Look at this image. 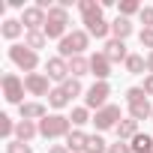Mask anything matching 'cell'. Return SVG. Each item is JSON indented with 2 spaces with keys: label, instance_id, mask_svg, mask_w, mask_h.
Segmentation results:
<instances>
[{
  "label": "cell",
  "instance_id": "6da1fadb",
  "mask_svg": "<svg viewBox=\"0 0 153 153\" xmlns=\"http://www.w3.org/2000/svg\"><path fill=\"white\" fill-rule=\"evenodd\" d=\"M78 12H81V21H84V30L96 39H105L111 33V24L105 21L102 15V3L96 0H78Z\"/></svg>",
  "mask_w": 153,
  "mask_h": 153
},
{
  "label": "cell",
  "instance_id": "7a4b0ae2",
  "mask_svg": "<svg viewBox=\"0 0 153 153\" xmlns=\"http://www.w3.org/2000/svg\"><path fill=\"white\" fill-rule=\"evenodd\" d=\"M87 45H90V33H87V30H69V33L57 42V51H60L63 60H69V57H81V54L87 51Z\"/></svg>",
  "mask_w": 153,
  "mask_h": 153
},
{
  "label": "cell",
  "instance_id": "3957f363",
  "mask_svg": "<svg viewBox=\"0 0 153 153\" xmlns=\"http://www.w3.org/2000/svg\"><path fill=\"white\" fill-rule=\"evenodd\" d=\"M126 108H129V117H132V120H138V123L153 117L150 96H147L141 87H129V90H126Z\"/></svg>",
  "mask_w": 153,
  "mask_h": 153
},
{
  "label": "cell",
  "instance_id": "277c9868",
  "mask_svg": "<svg viewBox=\"0 0 153 153\" xmlns=\"http://www.w3.org/2000/svg\"><path fill=\"white\" fill-rule=\"evenodd\" d=\"M48 39H63L66 33H69V9H63L60 3L57 6H51L48 9V21H45V30H42Z\"/></svg>",
  "mask_w": 153,
  "mask_h": 153
},
{
  "label": "cell",
  "instance_id": "5b68a950",
  "mask_svg": "<svg viewBox=\"0 0 153 153\" xmlns=\"http://www.w3.org/2000/svg\"><path fill=\"white\" fill-rule=\"evenodd\" d=\"M69 132H72V120H69L66 114H48V117L39 120V135L48 138V141H54V138H66Z\"/></svg>",
  "mask_w": 153,
  "mask_h": 153
},
{
  "label": "cell",
  "instance_id": "8992f818",
  "mask_svg": "<svg viewBox=\"0 0 153 153\" xmlns=\"http://www.w3.org/2000/svg\"><path fill=\"white\" fill-rule=\"evenodd\" d=\"M9 60H12L18 69H24L27 75L36 72V66H39V54H36L33 48L21 45V42H12V45H9Z\"/></svg>",
  "mask_w": 153,
  "mask_h": 153
},
{
  "label": "cell",
  "instance_id": "52a82bcc",
  "mask_svg": "<svg viewBox=\"0 0 153 153\" xmlns=\"http://www.w3.org/2000/svg\"><path fill=\"white\" fill-rule=\"evenodd\" d=\"M123 120V114H120V105H114V102H108L105 108H99L96 114H93V126H96V132H108V129H117V123Z\"/></svg>",
  "mask_w": 153,
  "mask_h": 153
},
{
  "label": "cell",
  "instance_id": "ba28073f",
  "mask_svg": "<svg viewBox=\"0 0 153 153\" xmlns=\"http://www.w3.org/2000/svg\"><path fill=\"white\" fill-rule=\"evenodd\" d=\"M0 84H3V99H6V102L24 105V90H27V87H24V78H18L15 72H6Z\"/></svg>",
  "mask_w": 153,
  "mask_h": 153
},
{
  "label": "cell",
  "instance_id": "9c48e42d",
  "mask_svg": "<svg viewBox=\"0 0 153 153\" xmlns=\"http://www.w3.org/2000/svg\"><path fill=\"white\" fill-rule=\"evenodd\" d=\"M108 96H111V84H108V81H96L93 87H87V93H84V105L99 111V108L108 105Z\"/></svg>",
  "mask_w": 153,
  "mask_h": 153
},
{
  "label": "cell",
  "instance_id": "30bf717a",
  "mask_svg": "<svg viewBox=\"0 0 153 153\" xmlns=\"http://www.w3.org/2000/svg\"><path fill=\"white\" fill-rule=\"evenodd\" d=\"M48 81H51V78H48L45 72H30V75H24V87H27L30 96H48V93H51Z\"/></svg>",
  "mask_w": 153,
  "mask_h": 153
},
{
  "label": "cell",
  "instance_id": "8fae6325",
  "mask_svg": "<svg viewBox=\"0 0 153 153\" xmlns=\"http://www.w3.org/2000/svg\"><path fill=\"white\" fill-rule=\"evenodd\" d=\"M45 21H48V12L39 9V6H27V9L21 12L24 30H45Z\"/></svg>",
  "mask_w": 153,
  "mask_h": 153
},
{
  "label": "cell",
  "instance_id": "7c38bea8",
  "mask_svg": "<svg viewBox=\"0 0 153 153\" xmlns=\"http://www.w3.org/2000/svg\"><path fill=\"white\" fill-rule=\"evenodd\" d=\"M45 75H48L51 81H60V84H63V81L69 78V63H66L60 54H57V57H48V60H45Z\"/></svg>",
  "mask_w": 153,
  "mask_h": 153
},
{
  "label": "cell",
  "instance_id": "4fadbf2b",
  "mask_svg": "<svg viewBox=\"0 0 153 153\" xmlns=\"http://www.w3.org/2000/svg\"><path fill=\"white\" fill-rule=\"evenodd\" d=\"M111 60L102 54V51H96V54H90V75H96V81H108V75H111Z\"/></svg>",
  "mask_w": 153,
  "mask_h": 153
},
{
  "label": "cell",
  "instance_id": "5bb4252c",
  "mask_svg": "<svg viewBox=\"0 0 153 153\" xmlns=\"http://www.w3.org/2000/svg\"><path fill=\"white\" fill-rule=\"evenodd\" d=\"M102 54H105L111 63H126V57H129L126 42H120V39H108V42H105V48H102Z\"/></svg>",
  "mask_w": 153,
  "mask_h": 153
},
{
  "label": "cell",
  "instance_id": "9a60e30c",
  "mask_svg": "<svg viewBox=\"0 0 153 153\" xmlns=\"http://www.w3.org/2000/svg\"><path fill=\"white\" fill-rule=\"evenodd\" d=\"M132 21L129 18H123V15H117L114 21H111V39H120V42H126L129 36H132Z\"/></svg>",
  "mask_w": 153,
  "mask_h": 153
},
{
  "label": "cell",
  "instance_id": "2e32d148",
  "mask_svg": "<svg viewBox=\"0 0 153 153\" xmlns=\"http://www.w3.org/2000/svg\"><path fill=\"white\" fill-rule=\"evenodd\" d=\"M18 114H21V120H42V117H48V111H45V105L42 102H24V105H18Z\"/></svg>",
  "mask_w": 153,
  "mask_h": 153
},
{
  "label": "cell",
  "instance_id": "e0dca14e",
  "mask_svg": "<svg viewBox=\"0 0 153 153\" xmlns=\"http://www.w3.org/2000/svg\"><path fill=\"white\" fill-rule=\"evenodd\" d=\"M87 132L84 129H72L69 135H66V147H69V153H84L87 150Z\"/></svg>",
  "mask_w": 153,
  "mask_h": 153
},
{
  "label": "cell",
  "instance_id": "ac0fdd59",
  "mask_svg": "<svg viewBox=\"0 0 153 153\" xmlns=\"http://www.w3.org/2000/svg\"><path fill=\"white\" fill-rule=\"evenodd\" d=\"M39 135V123H33V120H18V126H15V138L18 141H33Z\"/></svg>",
  "mask_w": 153,
  "mask_h": 153
},
{
  "label": "cell",
  "instance_id": "d6986e66",
  "mask_svg": "<svg viewBox=\"0 0 153 153\" xmlns=\"http://www.w3.org/2000/svg\"><path fill=\"white\" fill-rule=\"evenodd\" d=\"M21 33H27L24 24H21V18H6L3 24H0V36H3V39H18Z\"/></svg>",
  "mask_w": 153,
  "mask_h": 153
},
{
  "label": "cell",
  "instance_id": "ffe728a7",
  "mask_svg": "<svg viewBox=\"0 0 153 153\" xmlns=\"http://www.w3.org/2000/svg\"><path fill=\"white\" fill-rule=\"evenodd\" d=\"M69 63V78H81V75H87L90 72V57H69L66 60Z\"/></svg>",
  "mask_w": 153,
  "mask_h": 153
},
{
  "label": "cell",
  "instance_id": "44dd1931",
  "mask_svg": "<svg viewBox=\"0 0 153 153\" xmlns=\"http://www.w3.org/2000/svg\"><path fill=\"white\" fill-rule=\"evenodd\" d=\"M114 132H117V138H120V141H132V138L138 135V120L126 117V120H120V123H117V129H114Z\"/></svg>",
  "mask_w": 153,
  "mask_h": 153
},
{
  "label": "cell",
  "instance_id": "7402d4cb",
  "mask_svg": "<svg viewBox=\"0 0 153 153\" xmlns=\"http://www.w3.org/2000/svg\"><path fill=\"white\" fill-rule=\"evenodd\" d=\"M24 45H27V48H33V51L39 54V48H45V45H48V36H45L42 30H27V33H24Z\"/></svg>",
  "mask_w": 153,
  "mask_h": 153
},
{
  "label": "cell",
  "instance_id": "603a6c76",
  "mask_svg": "<svg viewBox=\"0 0 153 153\" xmlns=\"http://www.w3.org/2000/svg\"><path fill=\"white\" fill-rule=\"evenodd\" d=\"M123 66H126L129 75H144V69H147V57H144V54H129Z\"/></svg>",
  "mask_w": 153,
  "mask_h": 153
},
{
  "label": "cell",
  "instance_id": "cb8c5ba5",
  "mask_svg": "<svg viewBox=\"0 0 153 153\" xmlns=\"http://www.w3.org/2000/svg\"><path fill=\"white\" fill-rule=\"evenodd\" d=\"M69 102H72V99L63 93V87H51V93H48V105H51L54 111H63Z\"/></svg>",
  "mask_w": 153,
  "mask_h": 153
},
{
  "label": "cell",
  "instance_id": "d4e9b609",
  "mask_svg": "<svg viewBox=\"0 0 153 153\" xmlns=\"http://www.w3.org/2000/svg\"><path fill=\"white\" fill-rule=\"evenodd\" d=\"M129 144H132V153H153V138L147 132H138Z\"/></svg>",
  "mask_w": 153,
  "mask_h": 153
},
{
  "label": "cell",
  "instance_id": "484cf974",
  "mask_svg": "<svg viewBox=\"0 0 153 153\" xmlns=\"http://www.w3.org/2000/svg\"><path fill=\"white\" fill-rule=\"evenodd\" d=\"M69 120H72V126H75V129H81L84 123H93V120H90V108H87V105H78V108H72Z\"/></svg>",
  "mask_w": 153,
  "mask_h": 153
},
{
  "label": "cell",
  "instance_id": "4316f807",
  "mask_svg": "<svg viewBox=\"0 0 153 153\" xmlns=\"http://www.w3.org/2000/svg\"><path fill=\"white\" fill-rule=\"evenodd\" d=\"M60 87H63V93H66L69 99H75V96H81V93H87V90L81 87V81H78V78H66V81H63Z\"/></svg>",
  "mask_w": 153,
  "mask_h": 153
},
{
  "label": "cell",
  "instance_id": "83f0119b",
  "mask_svg": "<svg viewBox=\"0 0 153 153\" xmlns=\"http://www.w3.org/2000/svg\"><path fill=\"white\" fill-rule=\"evenodd\" d=\"M84 153H108V141L102 135H90L87 138V150Z\"/></svg>",
  "mask_w": 153,
  "mask_h": 153
},
{
  "label": "cell",
  "instance_id": "f1b7e54d",
  "mask_svg": "<svg viewBox=\"0 0 153 153\" xmlns=\"http://www.w3.org/2000/svg\"><path fill=\"white\" fill-rule=\"evenodd\" d=\"M15 126H18V123H15L9 114H0V135H3L6 141H12V135H15Z\"/></svg>",
  "mask_w": 153,
  "mask_h": 153
},
{
  "label": "cell",
  "instance_id": "f546056e",
  "mask_svg": "<svg viewBox=\"0 0 153 153\" xmlns=\"http://www.w3.org/2000/svg\"><path fill=\"white\" fill-rule=\"evenodd\" d=\"M141 9H144V6L138 3V0H123V3H120V15H123V18H129V15H138Z\"/></svg>",
  "mask_w": 153,
  "mask_h": 153
},
{
  "label": "cell",
  "instance_id": "4dcf8cb0",
  "mask_svg": "<svg viewBox=\"0 0 153 153\" xmlns=\"http://www.w3.org/2000/svg\"><path fill=\"white\" fill-rule=\"evenodd\" d=\"M6 153H33V147L18 141V138H12V141H6Z\"/></svg>",
  "mask_w": 153,
  "mask_h": 153
},
{
  "label": "cell",
  "instance_id": "1f68e13d",
  "mask_svg": "<svg viewBox=\"0 0 153 153\" xmlns=\"http://www.w3.org/2000/svg\"><path fill=\"white\" fill-rule=\"evenodd\" d=\"M138 42L153 51V27H141V30H138Z\"/></svg>",
  "mask_w": 153,
  "mask_h": 153
},
{
  "label": "cell",
  "instance_id": "d6a6232c",
  "mask_svg": "<svg viewBox=\"0 0 153 153\" xmlns=\"http://www.w3.org/2000/svg\"><path fill=\"white\" fill-rule=\"evenodd\" d=\"M108 153H132V144L129 141H114V144H108Z\"/></svg>",
  "mask_w": 153,
  "mask_h": 153
},
{
  "label": "cell",
  "instance_id": "836d02e7",
  "mask_svg": "<svg viewBox=\"0 0 153 153\" xmlns=\"http://www.w3.org/2000/svg\"><path fill=\"white\" fill-rule=\"evenodd\" d=\"M138 18H141L144 27H153V6H144V9L138 12Z\"/></svg>",
  "mask_w": 153,
  "mask_h": 153
},
{
  "label": "cell",
  "instance_id": "e575fe53",
  "mask_svg": "<svg viewBox=\"0 0 153 153\" xmlns=\"http://www.w3.org/2000/svg\"><path fill=\"white\" fill-rule=\"evenodd\" d=\"M141 90H144L147 96H153V75H150V72L144 75V84H141Z\"/></svg>",
  "mask_w": 153,
  "mask_h": 153
},
{
  "label": "cell",
  "instance_id": "d590c367",
  "mask_svg": "<svg viewBox=\"0 0 153 153\" xmlns=\"http://www.w3.org/2000/svg\"><path fill=\"white\" fill-rule=\"evenodd\" d=\"M48 153H69V147H66V144H51Z\"/></svg>",
  "mask_w": 153,
  "mask_h": 153
},
{
  "label": "cell",
  "instance_id": "8d00e7d4",
  "mask_svg": "<svg viewBox=\"0 0 153 153\" xmlns=\"http://www.w3.org/2000/svg\"><path fill=\"white\" fill-rule=\"evenodd\" d=\"M147 72H150V75H153V51H150V54H147Z\"/></svg>",
  "mask_w": 153,
  "mask_h": 153
},
{
  "label": "cell",
  "instance_id": "74e56055",
  "mask_svg": "<svg viewBox=\"0 0 153 153\" xmlns=\"http://www.w3.org/2000/svg\"><path fill=\"white\" fill-rule=\"evenodd\" d=\"M150 120H153V117H150Z\"/></svg>",
  "mask_w": 153,
  "mask_h": 153
}]
</instances>
